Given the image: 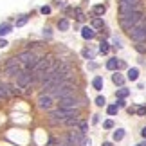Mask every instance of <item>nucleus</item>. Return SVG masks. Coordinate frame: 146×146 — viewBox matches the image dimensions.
<instances>
[{
	"label": "nucleus",
	"instance_id": "obj_32",
	"mask_svg": "<svg viewBox=\"0 0 146 146\" xmlns=\"http://www.w3.org/2000/svg\"><path fill=\"white\" fill-rule=\"evenodd\" d=\"M96 105H98V106H106V99H105V96H98V98H96Z\"/></svg>",
	"mask_w": 146,
	"mask_h": 146
},
{
	"label": "nucleus",
	"instance_id": "obj_19",
	"mask_svg": "<svg viewBox=\"0 0 146 146\" xmlns=\"http://www.w3.org/2000/svg\"><path fill=\"white\" fill-rule=\"evenodd\" d=\"M105 13H106V5H103V4L92 5V15H94V16H103Z\"/></svg>",
	"mask_w": 146,
	"mask_h": 146
},
{
	"label": "nucleus",
	"instance_id": "obj_1",
	"mask_svg": "<svg viewBox=\"0 0 146 146\" xmlns=\"http://www.w3.org/2000/svg\"><path fill=\"white\" fill-rule=\"evenodd\" d=\"M143 18H144L143 9H137V11H132V13H128V15H121V16H119V25H121L123 31L128 33L132 27H135V25L141 24Z\"/></svg>",
	"mask_w": 146,
	"mask_h": 146
},
{
	"label": "nucleus",
	"instance_id": "obj_40",
	"mask_svg": "<svg viewBox=\"0 0 146 146\" xmlns=\"http://www.w3.org/2000/svg\"><path fill=\"white\" fill-rule=\"evenodd\" d=\"M135 112H137L139 115H144V114H146V106H139V108H137Z\"/></svg>",
	"mask_w": 146,
	"mask_h": 146
},
{
	"label": "nucleus",
	"instance_id": "obj_31",
	"mask_svg": "<svg viewBox=\"0 0 146 146\" xmlns=\"http://www.w3.org/2000/svg\"><path fill=\"white\" fill-rule=\"evenodd\" d=\"M135 50L139 54H146V43H135Z\"/></svg>",
	"mask_w": 146,
	"mask_h": 146
},
{
	"label": "nucleus",
	"instance_id": "obj_18",
	"mask_svg": "<svg viewBox=\"0 0 146 146\" xmlns=\"http://www.w3.org/2000/svg\"><path fill=\"white\" fill-rule=\"evenodd\" d=\"M90 27L92 29H103L105 27V22L101 16H92V20H90Z\"/></svg>",
	"mask_w": 146,
	"mask_h": 146
},
{
	"label": "nucleus",
	"instance_id": "obj_20",
	"mask_svg": "<svg viewBox=\"0 0 146 146\" xmlns=\"http://www.w3.org/2000/svg\"><path fill=\"white\" fill-rule=\"evenodd\" d=\"M56 25H58V29H60V31H69L70 22H69V18H65V16H63V18H60V20H58V24H56Z\"/></svg>",
	"mask_w": 146,
	"mask_h": 146
},
{
	"label": "nucleus",
	"instance_id": "obj_28",
	"mask_svg": "<svg viewBox=\"0 0 146 146\" xmlns=\"http://www.w3.org/2000/svg\"><path fill=\"white\" fill-rule=\"evenodd\" d=\"M119 5H141V0H117Z\"/></svg>",
	"mask_w": 146,
	"mask_h": 146
},
{
	"label": "nucleus",
	"instance_id": "obj_35",
	"mask_svg": "<svg viewBox=\"0 0 146 146\" xmlns=\"http://www.w3.org/2000/svg\"><path fill=\"white\" fill-rule=\"evenodd\" d=\"M40 13L42 15H50V5H42V7H40Z\"/></svg>",
	"mask_w": 146,
	"mask_h": 146
},
{
	"label": "nucleus",
	"instance_id": "obj_44",
	"mask_svg": "<svg viewBox=\"0 0 146 146\" xmlns=\"http://www.w3.org/2000/svg\"><path fill=\"white\" fill-rule=\"evenodd\" d=\"M92 123H99V115H92Z\"/></svg>",
	"mask_w": 146,
	"mask_h": 146
},
{
	"label": "nucleus",
	"instance_id": "obj_34",
	"mask_svg": "<svg viewBox=\"0 0 146 146\" xmlns=\"http://www.w3.org/2000/svg\"><path fill=\"white\" fill-rule=\"evenodd\" d=\"M43 38H47V40L52 38V31H50V27H45V29H43Z\"/></svg>",
	"mask_w": 146,
	"mask_h": 146
},
{
	"label": "nucleus",
	"instance_id": "obj_30",
	"mask_svg": "<svg viewBox=\"0 0 146 146\" xmlns=\"http://www.w3.org/2000/svg\"><path fill=\"white\" fill-rule=\"evenodd\" d=\"M74 13H76V20H78V22H85V15H83V11H81L80 7H76Z\"/></svg>",
	"mask_w": 146,
	"mask_h": 146
},
{
	"label": "nucleus",
	"instance_id": "obj_15",
	"mask_svg": "<svg viewBox=\"0 0 146 146\" xmlns=\"http://www.w3.org/2000/svg\"><path fill=\"white\" fill-rule=\"evenodd\" d=\"M126 80H130V81H137L139 80V69H137V67H130V69H126Z\"/></svg>",
	"mask_w": 146,
	"mask_h": 146
},
{
	"label": "nucleus",
	"instance_id": "obj_9",
	"mask_svg": "<svg viewBox=\"0 0 146 146\" xmlns=\"http://www.w3.org/2000/svg\"><path fill=\"white\" fill-rule=\"evenodd\" d=\"M16 85H18L20 88L33 85V72H29V70H22L20 74L16 76Z\"/></svg>",
	"mask_w": 146,
	"mask_h": 146
},
{
	"label": "nucleus",
	"instance_id": "obj_24",
	"mask_svg": "<svg viewBox=\"0 0 146 146\" xmlns=\"http://www.w3.org/2000/svg\"><path fill=\"white\" fill-rule=\"evenodd\" d=\"M108 50H110V43L106 42V40H101V43H99V52L101 54H108Z\"/></svg>",
	"mask_w": 146,
	"mask_h": 146
},
{
	"label": "nucleus",
	"instance_id": "obj_10",
	"mask_svg": "<svg viewBox=\"0 0 146 146\" xmlns=\"http://www.w3.org/2000/svg\"><path fill=\"white\" fill-rule=\"evenodd\" d=\"M67 141H69L70 144H74V146H81V143H83V139H85V135L78 130V128H72V130L69 132V135L65 137Z\"/></svg>",
	"mask_w": 146,
	"mask_h": 146
},
{
	"label": "nucleus",
	"instance_id": "obj_43",
	"mask_svg": "<svg viewBox=\"0 0 146 146\" xmlns=\"http://www.w3.org/2000/svg\"><path fill=\"white\" fill-rule=\"evenodd\" d=\"M141 137H143V139H146V126H144L143 130H141Z\"/></svg>",
	"mask_w": 146,
	"mask_h": 146
},
{
	"label": "nucleus",
	"instance_id": "obj_36",
	"mask_svg": "<svg viewBox=\"0 0 146 146\" xmlns=\"http://www.w3.org/2000/svg\"><path fill=\"white\" fill-rule=\"evenodd\" d=\"M81 146H92V139L85 135V139H83V143H81Z\"/></svg>",
	"mask_w": 146,
	"mask_h": 146
},
{
	"label": "nucleus",
	"instance_id": "obj_29",
	"mask_svg": "<svg viewBox=\"0 0 146 146\" xmlns=\"http://www.w3.org/2000/svg\"><path fill=\"white\" fill-rule=\"evenodd\" d=\"M27 20H29V16H27V15H22L20 18L15 22V25H16V27H22V25H25V24H27Z\"/></svg>",
	"mask_w": 146,
	"mask_h": 146
},
{
	"label": "nucleus",
	"instance_id": "obj_14",
	"mask_svg": "<svg viewBox=\"0 0 146 146\" xmlns=\"http://www.w3.org/2000/svg\"><path fill=\"white\" fill-rule=\"evenodd\" d=\"M105 67L108 70H112V72L119 70V60H117V58H108V60H106V63H105Z\"/></svg>",
	"mask_w": 146,
	"mask_h": 146
},
{
	"label": "nucleus",
	"instance_id": "obj_21",
	"mask_svg": "<svg viewBox=\"0 0 146 146\" xmlns=\"http://www.w3.org/2000/svg\"><path fill=\"white\" fill-rule=\"evenodd\" d=\"M112 139H114V141H123V139H125V128H115L114 130V133H112Z\"/></svg>",
	"mask_w": 146,
	"mask_h": 146
},
{
	"label": "nucleus",
	"instance_id": "obj_2",
	"mask_svg": "<svg viewBox=\"0 0 146 146\" xmlns=\"http://www.w3.org/2000/svg\"><path fill=\"white\" fill-rule=\"evenodd\" d=\"M52 67H54V58L52 56H43V58H40L36 69L33 70V83H40L42 76L45 74L47 70H50Z\"/></svg>",
	"mask_w": 146,
	"mask_h": 146
},
{
	"label": "nucleus",
	"instance_id": "obj_38",
	"mask_svg": "<svg viewBox=\"0 0 146 146\" xmlns=\"http://www.w3.org/2000/svg\"><path fill=\"white\" fill-rule=\"evenodd\" d=\"M117 106H119V108H125V106H126V101L125 99H117V103H115Z\"/></svg>",
	"mask_w": 146,
	"mask_h": 146
},
{
	"label": "nucleus",
	"instance_id": "obj_4",
	"mask_svg": "<svg viewBox=\"0 0 146 146\" xmlns=\"http://www.w3.org/2000/svg\"><path fill=\"white\" fill-rule=\"evenodd\" d=\"M80 114V108H54V110H49V119L52 123H63L67 117H72Z\"/></svg>",
	"mask_w": 146,
	"mask_h": 146
},
{
	"label": "nucleus",
	"instance_id": "obj_45",
	"mask_svg": "<svg viewBox=\"0 0 146 146\" xmlns=\"http://www.w3.org/2000/svg\"><path fill=\"white\" fill-rule=\"evenodd\" d=\"M101 146H114V144H112L110 141H106V143H103V144H101Z\"/></svg>",
	"mask_w": 146,
	"mask_h": 146
},
{
	"label": "nucleus",
	"instance_id": "obj_16",
	"mask_svg": "<svg viewBox=\"0 0 146 146\" xmlns=\"http://www.w3.org/2000/svg\"><path fill=\"white\" fill-rule=\"evenodd\" d=\"M125 80H126V78L123 76L119 70H115L114 74H112V81H114V85H117V87H123V85H125Z\"/></svg>",
	"mask_w": 146,
	"mask_h": 146
},
{
	"label": "nucleus",
	"instance_id": "obj_13",
	"mask_svg": "<svg viewBox=\"0 0 146 146\" xmlns=\"http://www.w3.org/2000/svg\"><path fill=\"white\" fill-rule=\"evenodd\" d=\"M81 36L85 38V40H94V38H96V29H92V27L85 25V27L81 29Z\"/></svg>",
	"mask_w": 146,
	"mask_h": 146
},
{
	"label": "nucleus",
	"instance_id": "obj_11",
	"mask_svg": "<svg viewBox=\"0 0 146 146\" xmlns=\"http://www.w3.org/2000/svg\"><path fill=\"white\" fill-rule=\"evenodd\" d=\"M36 58V54H35V50H31V49H25V50H20L18 54H16V60L22 63V67H24L27 61H31V60H35Z\"/></svg>",
	"mask_w": 146,
	"mask_h": 146
},
{
	"label": "nucleus",
	"instance_id": "obj_7",
	"mask_svg": "<svg viewBox=\"0 0 146 146\" xmlns=\"http://www.w3.org/2000/svg\"><path fill=\"white\" fill-rule=\"evenodd\" d=\"M36 103H38V108H40V110L49 112V110H52V106L56 105V99L50 96V94H40Z\"/></svg>",
	"mask_w": 146,
	"mask_h": 146
},
{
	"label": "nucleus",
	"instance_id": "obj_26",
	"mask_svg": "<svg viewBox=\"0 0 146 146\" xmlns=\"http://www.w3.org/2000/svg\"><path fill=\"white\" fill-rule=\"evenodd\" d=\"M78 130H80L83 135H87V132H88V123L81 119V121H80V125H78Z\"/></svg>",
	"mask_w": 146,
	"mask_h": 146
},
{
	"label": "nucleus",
	"instance_id": "obj_33",
	"mask_svg": "<svg viewBox=\"0 0 146 146\" xmlns=\"http://www.w3.org/2000/svg\"><path fill=\"white\" fill-rule=\"evenodd\" d=\"M103 128H105V130H112V128H114V121H112V119H106L103 123Z\"/></svg>",
	"mask_w": 146,
	"mask_h": 146
},
{
	"label": "nucleus",
	"instance_id": "obj_23",
	"mask_svg": "<svg viewBox=\"0 0 146 146\" xmlns=\"http://www.w3.org/2000/svg\"><path fill=\"white\" fill-rule=\"evenodd\" d=\"M128 96H130V90H128V88H125V87H119V88H117L115 99H125V98H128Z\"/></svg>",
	"mask_w": 146,
	"mask_h": 146
},
{
	"label": "nucleus",
	"instance_id": "obj_6",
	"mask_svg": "<svg viewBox=\"0 0 146 146\" xmlns=\"http://www.w3.org/2000/svg\"><path fill=\"white\" fill-rule=\"evenodd\" d=\"M128 36H130L132 42H135V43H146V25L139 24L135 27H132V29L128 31Z\"/></svg>",
	"mask_w": 146,
	"mask_h": 146
},
{
	"label": "nucleus",
	"instance_id": "obj_37",
	"mask_svg": "<svg viewBox=\"0 0 146 146\" xmlns=\"http://www.w3.org/2000/svg\"><path fill=\"white\" fill-rule=\"evenodd\" d=\"M114 47H117V49H121V47H123V42L119 40V38H114Z\"/></svg>",
	"mask_w": 146,
	"mask_h": 146
},
{
	"label": "nucleus",
	"instance_id": "obj_39",
	"mask_svg": "<svg viewBox=\"0 0 146 146\" xmlns=\"http://www.w3.org/2000/svg\"><path fill=\"white\" fill-rule=\"evenodd\" d=\"M65 0H54V5H58V7H65Z\"/></svg>",
	"mask_w": 146,
	"mask_h": 146
},
{
	"label": "nucleus",
	"instance_id": "obj_22",
	"mask_svg": "<svg viewBox=\"0 0 146 146\" xmlns=\"http://www.w3.org/2000/svg\"><path fill=\"white\" fill-rule=\"evenodd\" d=\"M11 31H13V25H11L9 22H4V24H0V36L9 35Z\"/></svg>",
	"mask_w": 146,
	"mask_h": 146
},
{
	"label": "nucleus",
	"instance_id": "obj_27",
	"mask_svg": "<svg viewBox=\"0 0 146 146\" xmlns=\"http://www.w3.org/2000/svg\"><path fill=\"white\" fill-rule=\"evenodd\" d=\"M117 112H119V106H117L115 103H114V105H108V106H106V114H108V115H115Z\"/></svg>",
	"mask_w": 146,
	"mask_h": 146
},
{
	"label": "nucleus",
	"instance_id": "obj_42",
	"mask_svg": "<svg viewBox=\"0 0 146 146\" xmlns=\"http://www.w3.org/2000/svg\"><path fill=\"white\" fill-rule=\"evenodd\" d=\"M119 69H126V63L123 60H119Z\"/></svg>",
	"mask_w": 146,
	"mask_h": 146
},
{
	"label": "nucleus",
	"instance_id": "obj_41",
	"mask_svg": "<svg viewBox=\"0 0 146 146\" xmlns=\"http://www.w3.org/2000/svg\"><path fill=\"white\" fill-rule=\"evenodd\" d=\"M4 47H7V42H5V40H2V38H0V49H4Z\"/></svg>",
	"mask_w": 146,
	"mask_h": 146
},
{
	"label": "nucleus",
	"instance_id": "obj_25",
	"mask_svg": "<svg viewBox=\"0 0 146 146\" xmlns=\"http://www.w3.org/2000/svg\"><path fill=\"white\" fill-rule=\"evenodd\" d=\"M9 98V90L5 87V83H0V99H7Z\"/></svg>",
	"mask_w": 146,
	"mask_h": 146
},
{
	"label": "nucleus",
	"instance_id": "obj_17",
	"mask_svg": "<svg viewBox=\"0 0 146 146\" xmlns=\"http://www.w3.org/2000/svg\"><path fill=\"white\" fill-rule=\"evenodd\" d=\"M103 85H105V80H103V76H94V80H92V87H94V90H103Z\"/></svg>",
	"mask_w": 146,
	"mask_h": 146
},
{
	"label": "nucleus",
	"instance_id": "obj_8",
	"mask_svg": "<svg viewBox=\"0 0 146 146\" xmlns=\"http://www.w3.org/2000/svg\"><path fill=\"white\" fill-rule=\"evenodd\" d=\"M56 105H58L60 108H80V106H81V99L78 96H69V98L58 99Z\"/></svg>",
	"mask_w": 146,
	"mask_h": 146
},
{
	"label": "nucleus",
	"instance_id": "obj_12",
	"mask_svg": "<svg viewBox=\"0 0 146 146\" xmlns=\"http://www.w3.org/2000/svg\"><path fill=\"white\" fill-rule=\"evenodd\" d=\"M80 121H81V115L80 114H76V115H72V117H67V119L61 123V125H65V126H69V128H72V126H78L80 125Z\"/></svg>",
	"mask_w": 146,
	"mask_h": 146
},
{
	"label": "nucleus",
	"instance_id": "obj_5",
	"mask_svg": "<svg viewBox=\"0 0 146 146\" xmlns=\"http://www.w3.org/2000/svg\"><path fill=\"white\" fill-rule=\"evenodd\" d=\"M22 70H24V67H22V63L16 60V56L15 58H9L5 61V65H4V72H5L7 78H16Z\"/></svg>",
	"mask_w": 146,
	"mask_h": 146
},
{
	"label": "nucleus",
	"instance_id": "obj_3",
	"mask_svg": "<svg viewBox=\"0 0 146 146\" xmlns=\"http://www.w3.org/2000/svg\"><path fill=\"white\" fill-rule=\"evenodd\" d=\"M50 96H52L56 101L58 99H63V98H69V96H78V88L72 81H63L60 87H56L52 92H50Z\"/></svg>",
	"mask_w": 146,
	"mask_h": 146
}]
</instances>
